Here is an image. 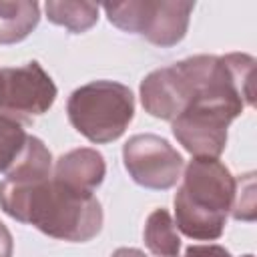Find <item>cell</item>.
I'll list each match as a JSON object with an SVG mask.
<instances>
[{"label": "cell", "mask_w": 257, "mask_h": 257, "mask_svg": "<svg viewBox=\"0 0 257 257\" xmlns=\"http://www.w3.org/2000/svg\"><path fill=\"white\" fill-rule=\"evenodd\" d=\"M0 207L12 219L44 235L84 243L102 229V207L94 193L62 185L52 177V157L40 147L26 149L0 183Z\"/></svg>", "instance_id": "6da1fadb"}, {"label": "cell", "mask_w": 257, "mask_h": 257, "mask_svg": "<svg viewBox=\"0 0 257 257\" xmlns=\"http://www.w3.org/2000/svg\"><path fill=\"white\" fill-rule=\"evenodd\" d=\"M181 179L173 201L177 229L197 241L219 239L233 207L237 179L219 159L209 157H193Z\"/></svg>", "instance_id": "7a4b0ae2"}, {"label": "cell", "mask_w": 257, "mask_h": 257, "mask_svg": "<svg viewBox=\"0 0 257 257\" xmlns=\"http://www.w3.org/2000/svg\"><path fill=\"white\" fill-rule=\"evenodd\" d=\"M233 82L225 56L197 54L149 72L141 82L143 108L163 120H175L201 96Z\"/></svg>", "instance_id": "3957f363"}, {"label": "cell", "mask_w": 257, "mask_h": 257, "mask_svg": "<svg viewBox=\"0 0 257 257\" xmlns=\"http://www.w3.org/2000/svg\"><path fill=\"white\" fill-rule=\"evenodd\" d=\"M70 124L90 143L116 141L135 116L133 90L114 80H92L72 90L66 102Z\"/></svg>", "instance_id": "277c9868"}, {"label": "cell", "mask_w": 257, "mask_h": 257, "mask_svg": "<svg viewBox=\"0 0 257 257\" xmlns=\"http://www.w3.org/2000/svg\"><path fill=\"white\" fill-rule=\"evenodd\" d=\"M193 8V2L159 0L108 2L102 6L110 24L124 32L141 34L157 46H175L185 38Z\"/></svg>", "instance_id": "5b68a950"}, {"label": "cell", "mask_w": 257, "mask_h": 257, "mask_svg": "<svg viewBox=\"0 0 257 257\" xmlns=\"http://www.w3.org/2000/svg\"><path fill=\"white\" fill-rule=\"evenodd\" d=\"M239 114L227 104L197 100L171 120V128L175 139L193 157L219 159L227 147V128Z\"/></svg>", "instance_id": "8992f818"}, {"label": "cell", "mask_w": 257, "mask_h": 257, "mask_svg": "<svg viewBox=\"0 0 257 257\" xmlns=\"http://www.w3.org/2000/svg\"><path fill=\"white\" fill-rule=\"evenodd\" d=\"M122 163L131 179L145 189H171L183 175L181 153L159 135H135L122 145Z\"/></svg>", "instance_id": "52a82bcc"}, {"label": "cell", "mask_w": 257, "mask_h": 257, "mask_svg": "<svg viewBox=\"0 0 257 257\" xmlns=\"http://www.w3.org/2000/svg\"><path fill=\"white\" fill-rule=\"evenodd\" d=\"M2 80L0 114H8L20 122L44 114L56 100V84L36 60L2 68Z\"/></svg>", "instance_id": "ba28073f"}, {"label": "cell", "mask_w": 257, "mask_h": 257, "mask_svg": "<svg viewBox=\"0 0 257 257\" xmlns=\"http://www.w3.org/2000/svg\"><path fill=\"white\" fill-rule=\"evenodd\" d=\"M106 165L96 149L80 147L60 155L52 165V177L66 187L94 193V189L104 181Z\"/></svg>", "instance_id": "9c48e42d"}, {"label": "cell", "mask_w": 257, "mask_h": 257, "mask_svg": "<svg viewBox=\"0 0 257 257\" xmlns=\"http://www.w3.org/2000/svg\"><path fill=\"white\" fill-rule=\"evenodd\" d=\"M40 20L38 2L30 0H0V44L24 40Z\"/></svg>", "instance_id": "30bf717a"}, {"label": "cell", "mask_w": 257, "mask_h": 257, "mask_svg": "<svg viewBox=\"0 0 257 257\" xmlns=\"http://www.w3.org/2000/svg\"><path fill=\"white\" fill-rule=\"evenodd\" d=\"M145 245L157 257H179L181 237L179 229L167 209H155L145 221Z\"/></svg>", "instance_id": "8fae6325"}, {"label": "cell", "mask_w": 257, "mask_h": 257, "mask_svg": "<svg viewBox=\"0 0 257 257\" xmlns=\"http://www.w3.org/2000/svg\"><path fill=\"white\" fill-rule=\"evenodd\" d=\"M100 6L94 2H62V0H50L44 4L46 18L52 24L64 26L68 32L80 34L92 28L98 20Z\"/></svg>", "instance_id": "7c38bea8"}, {"label": "cell", "mask_w": 257, "mask_h": 257, "mask_svg": "<svg viewBox=\"0 0 257 257\" xmlns=\"http://www.w3.org/2000/svg\"><path fill=\"white\" fill-rule=\"evenodd\" d=\"M26 141L28 135L24 131V122L8 114H0V173L10 171L24 151Z\"/></svg>", "instance_id": "4fadbf2b"}, {"label": "cell", "mask_w": 257, "mask_h": 257, "mask_svg": "<svg viewBox=\"0 0 257 257\" xmlns=\"http://www.w3.org/2000/svg\"><path fill=\"white\" fill-rule=\"evenodd\" d=\"M231 215L241 221L255 219V179L251 173L243 175L235 183V199H233Z\"/></svg>", "instance_id": "5bb4252c"}, {"label": "cell", "mask_w": 257, "mask_h": 257, "mask_svg": "<svg viewBox=\"0 0 257 257\" xmlns=\"http://www.w3.org/2000/svg\"><path fill=\"white\" fill-rule=\"evenodd\" d=\"M185 257H233L223 245H191Z\"/></svg>", "instance_id": "9a60e30c"}, {"label": "cell", "mask_w": 257, "mask_h": 257, "mask_svg": "<svg viewBox=\"0 0 257 257\" xmlns=\"http://www.w3.org/2000/svg\"><path fill=\"white\" fill-rule=\"evenodd\" d=\"M12 251H14L12 235H10L8 227L0 221V257H12Z\"/></svg>", "instance_id": "2e32d148"}, {"label": "cell", "mask_w": 257, "mask_h": 257, "mask_svg": "<svg viewBox=\"0 0 257 257\" xmlns=\"http://www.w3.org/2000/svg\"><path fill=\"white\" fill-rule=\"evenodd\" d=\"M110 257H147V255L141 249H135V247H120Z\"/></svg>", "instance_id": "e0dca14e"}, {"label": "cell", "mask_w": 257, "mask_h": 257, "mask_svg": "<svg viewBox=\"0 0 257 257\" xmlns=\"http://www.w3.org/2000/svg\"><path fill=\"white\" fill-rule=\"evenodd\" d=\"M2 86H4V80H2V68H0V102H2Z\"/></svg>", "instance_id": "ac0fdd59"}, {"label": "cell", "mask_w": 257, "mask_h": 257, "mask_svg": "<svg viewBox=\"0 0 257 257\" xmlns=\"http://www.w3.org/2000/svg\"><path fill=\"white\" fill-rule=\"evenodd\" d=\"M243 257H253V255H243Z\"/></svg>", "instance_id": "d6986e66"}]
</instances>
